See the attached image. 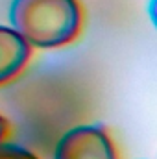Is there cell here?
<instances>
[{
	"label": "cell",
	"mask_w": 157,
	"mask_h": 159,
	"mask_svg": "<svg viewBox=\"0 0 157 159\" xmlns=\"http://www.w3.org/2000/svg\"><path fill=\"white\" fill-rule=\"evenodd\" d=\"M83 24L78 0H11L9 26L32 48H59L76 39Z\"/></svg>",
	"instance_id": "6da1fadb"
},
{
	"label": "cell",
	"mask_w": 157,
	"mask_h": 159,
	"mask_svg": "<svg viewBox=\"0 0 157 159\" xmlns=\"http://www.w3.org/2000/svg\"><path fill=\"white\" fill-rule=\"evenodd\" d=\"M54 159H117V150L102 126L81 124L63 133Z\"/></svg>",
	"instance_id": "7a4b0ae2"
},
{
	"label": "cell",
	"mask_w": 157,
	"mask_h": 159,
	"mask_svg": "<svg viewBox=\"0 0 157 159\" xmlns=\"http://www.w3.org/2000/svg\"><path fill=\"white\" fill-rule=\"evenodd\" d=\"M32 46L11 26L0 24V85L15 80L28 65Z\"/></svg>",
	"instance_id": "3957f363"
},
{
	"label": "cell",
	"mask_w": 157,
	"mask_h": 159,
	"mask_svg": "<svg viewBox=\"0 0 157 159\" xmlns=\"http://www.w3.org/2000/svg\"><path fill=\"white\" fill-rule=\"evenodd\" d=\"M0 159H39L32 150L20 146V144H13V143H0Z\"/></svg>",
	"instance_id": "277c9868"
},
{
	"label": "cell",
	"mask_w": 157,
	"mask_h": 159,
	"mask_svg": "<svg viewBox=\"0 0 157 159\" xmlns=\"http://www.w3.org/2000/svg\"><path fill=\"white\" fill-rule=\"evenodd\" d=\"M6 135H7V120L0 115V143L6 139Z\"/></svg>",
	"instance_id": "5b68a950"
}]
</instances>
